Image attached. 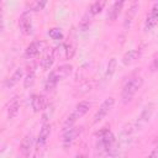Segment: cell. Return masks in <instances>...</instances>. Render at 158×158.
<instances>
[{
    "label": "cell",
    "instance_id": "15",
    "mask_svg": "<svg viewBox=\"0 0 158 158\" xmlns=\"http://www.w3.org/2000/svg\"><path fill=\"white\" fill-rule=\"evenodd\" d=\"M22 75H23V69H22V68H17V69L14 72V74L5 81V86H6V88H12V86H15V85L20 81V79L22 78Z\"/></svg>",
    "mask_w": 158,
    "mask_h": 158
},
{
    "label": "cell",
    "instance_id": "23",
    "mask_svg": "<svg viewBox=\"0 0 158 158\" xmlns=\"http://www.w3.org/2000/svg\"><path fill=\"white\" fill-rule=\"evenodd\" d=\"M48 35H49V37H52L53 40H57V41L63 40V33H62L60 28H51V30L48 31Z\"/></svg>",
    "mask_w": 158,
    "mask_h": 158
},
{
    "label": "cell",
    "instance_id": "8",
    "mask_svg": "<svg viewBox=\"0 0 158 158\" xmlns=\"http://www.w3.org/2000/svg\"><path fill=\"white\" fill-rule=\"evenodd\" d=\"M49 136H51V125L49 123H43L41 130H40V133L37 136V147L43 148L46 146Z\"/></svg>",
    "mask_w": 158,
    "mask_h": 158
},
{
    "label": "cell",
    "instance_id": "16",
    "mask_svg": "<svg viewBox=\"0 0 158 158\" xmlns=\"http://www.w3.org/2000/svg\"><path fill=\"white\" fill-rule=\"evenodd\" d=\"M139 57V51L138 49H130L128 52H126L122 57V63L125 65H130L132 64L137 58Z\"/></svg>",
    "mask_w": 158,
    "mask_h": 158
},
{
    "label": "cell",
    "instance_id": "1",
    "mask_svg": "<svg viewBox=\"0 0 158 158\" xmlns=\"http://www.w3.org/2000/svg\"><path fill=\"white\" fill-rule=\"evenodd\" d=\"M143 84V79L142 77L139 75H135V77H131L123 85L122 88V91H121V100L123 104H127L130 102L133 96L137 94V91L141 89Z\"/></svg>",
    "mask_w": 158,
    "mask_h": 158
},
{
    "label": "cell",
    "instance_id": "4",
    "mask_svg": "<svg viewBox=\"0 0 158 158\" xmlns=\"http://www.w3.org/2000/svg\"><path fill=\"white\" fill-rule=\"evenodd\" d=\"M80 133V130L77 128V127H70L65 131H63V136H62V144L64 148H69L74 141L78 138V135Z\"/></svg>",
    "mask_w": 158,
    "mask_h": 158
},
{
    "label": "cell",
    "instance_id": "20",
    "mask_svg": "<svg viewBox=\"0 0 158 158\" xmlns=\"http://www.w3.org/2000/svg\"><path fill=\"white\" fill-rule=\"evenodd\" d=\"M105 4H106V0H95V1L93 2L91 7H90V11H91L94 15L100 14V12L102 11V9H104Z\"/></svg>",
    "mask_w": 158,
    "mask_h": 158
},
{
    "label": "cell",
    "instance_id": "22",
    "mask_svg": "<svg viewBox=\"0 0 158 158\" xmlns=\"http://www.w3.org/2000/svg\"><path fill=\"white\" fill-rule=\"evenodd\" d=\"M75 54V44L74 42H69L65 44V57L67 59H72Z\"/></svg>",
    "mask_w": 158,
    "mask_h": 158
},
{
    "label": "cell",
    "instance_id": "27",
    "mask_svg": "<svg viewBox=\"0 0 158 158\" xmlns=\"http://www.w3.org/2000/svg\"><path fill=\"white\" fill-rule=\"evenodd\" d=\"M154 68L158 69V59H156V62H154Z\"/></svg>",
    "mask_w": 158,
    "mask_h": 158
},
{
    "label": "cell",
    "instance_id": "12",
    "mask_svg": "<svg viewBox=\"0 0 158 158\" xmlns=\"http://www.w3.org/2000/svg\"><path fill=\"white\" fill-rule=\"evenodd\" d=\"M46 105H47V101H46V98L43 95H40V94L32 95V98H31V106H32L35 112L43 111L46 109Z\"/></svg>",
    "mask_w": 158,
    "mask_h": 158
},
{
    "label": "cell",
    "instance_id": "14",
    "mask_svg": "<svg viewBox=\"0 0 158 158\" xmlns=\"http://www.w3.org/2000/svg\"><path fill=\"white\" fill-rule=\"evenodd\" d=\"M19 110H20V101H19V99L15 96V98H12V99L7 102V106H6L7 117H9L10 120L15 118V117L17 116V114H19Z\"/></svg>",
    "mask_w": 158,
    "mask_h": 158
},
{
    "label": "cell",
    "instance_id": "7",
    "mask_svg": "<svg viewBox=\"0 0 158 158\" xmlns=\"http://www.w3.org/2000/svg\"><path fill=\"white\" fill-rule=\"evenodd\" d=\"M90 106H91V104L89 102V101H86V100H83V101H79L77 105H75V107H74V110L70 112V115L75 118V120H78V118H81L88 111H89V109H90Z\"/></svg>",
    "mask_w": 158,
    "mask_h": 158
},
{
    "label": "cell",
    "instance_id": "2",
    "mask_svg": "<svg viewBox=\"0 0 158 158\" xmlns=\"http://www.w3.org/2000/svg\"><path fill=\"white\" fill-rule=\"evenodd\" d=\"M72 70H73V67H72L70 64H62V65L57 67L56 69H53V70L49 73L47 80H46V84H44L46 90H52V89H54L59 80H62V79H64V78H67V77H69V74L72 73Z\"/></svg>",
    "mask_w": 158,
    "mask_h": 158
},
{
    "label": "cell",
    "instance_id": "25",
    "mask_svg": "<svg viewBox=\"0 0 158 158\" xmlns=\"http://www.w3.org/2000/svg\"><path fill=\"white\" fill-rule=\"evenodd\" d=\"M33 81H35V73L31 72V73H28L25 77V79H23V86L25 88H28V86H31L33 84Z\"/></svg>",
    "mask_w": 158,
    "mask_h": 158
},
{
    "label": "cell",
    "instance_id": "26",
    "mask_svg": "<svg viewBox=\"0 0 158 158\" xmlns=\"http://www.w3.org/2000/svg\"><path fill=\"white\" fill-rule=\"evenodd\" d=\"M149 156H151V157H158V147H157V148H154V149L149 153Z\"/></svg>",
    "mask_w": 158,
    "mask_h": 158
},
{
    "label": "cell",
    "instance_id": "19",
    "mask_svg": "<svg viewBox=\"0 0 158 158\" xmlns=\"http://www.w3.org/2000/svg\"><path fill=\"white\" fill-rule=\"evenodd\" d=\"M116 65H117L116 58H111L107 63V68H106V73H105V80H110V78L112 77V74L116 70Z\"/></svg>",
    "mask_w": 158,
    "mask_h": 158
},
{
    "label": "cell",
    "instance_id": "9",
    "mask_svg": "<svg viewBox=\"0 0 158 158\" xmlns=\"http://www.w3.org/2000/svg\"><path fill=\"white\" fill-rule=\"evenodd\" d=\"M153 111H154V104L153 102L147 104L143 107V110H142V112H141V115H139V117L137 120V126L139 127V126H143L144 123H147L149 121V118L152 117Z\"/></svg>",
    "mask_w": 158,
    "mask_h": 158
},
{
    "label": "cell",
    "instance_id": "11",
    "mask_svg": "<svg viewBox=\"0 0 158 158\" xmlns=\"http://www.w3.org/2000/svg\"><path fill=\"white\" fill-rule=\"evenodd\" d=\"M43 47H44V43L43 42H41V41H33V42H31L27 46V48L25 51V56L27 58H33V57H36L37 54L41 53V51L43 49Z\"/></svg>",
    "mask_w": 158,
    "mask_h": 158
},
{
    "label": "cell",
    "instance_id": "5",
    "mask_svg": "<svg viewBox=\"0 0 158 158\" xmlns=\"http://www.w3.org/2000/svg\"><path fill=\"white\" fill-rule=\"evenodd\" d=\"M19 27H20L21 32L26 36L32 33V20H31V15L28 12H23L19 17Z\"/></svg>",
    "mask_w": 158,
    "mask_h": 158
},
{
    "label": "cell",
    "instance_id": "24",
    "mask_svg": "<svg viewBox=\"0 0 158 158\" xmlns=\"http://www.w3.org/2000/svg\"><path fill=\"white\" fill-rule=\"evenodd\" d=\"M135 12H136V5H133V6L128 10V12H127V15H126V17H125V27H130Z\"/></svg>",
    "mask_w": 158,
    "mask_h": 158
},
{
    "label": "cell",
    "instance_id": "3",
    "mask_svg": "<svg viewBox=\"0 0 158 158\" xmlns=\"http://www.w3.org/2000/svg\"><path fill=\"white\" fill-rule=\"evenodd\" d=\"M114 104H115V99H114L112 96L106 98V99L102 101V104L100 105V107H99V110L96 111V114L94 115V117H93V123H99L102 118H105V116H106V115L110 112V110L112 109Z\"/></svg>",
    "mask_w": 158,
    "mask_h": 158
},
{
    "label": "cell",
    "instance_id": "10",
    "mask_svg": "<svg viewBox=\"0 0 158 158\" xmlns=\"http://www.w3.org/2000/svg\"><path fill=\"white\" fill-rule=\"evenodd\" d=\"M32 147H33V136L31 133H27L22 141H21V144H20V151H21V154L23 157H28L32 152Z\"/></svg>",
    "mask_w": 158,
    "mask_h": 158
},
{
    "label": "cell",
    "instance_id": "17",
    "mask_svg": "<svg viewBox=\"0 0 158 158\" xmlns=\"http://www.w3.org/2000/svg\"><path fill=\"white\" fill-rule=\"evenodd\" d=\"M94 16V14L89 10L84 16H83V19H81V21H80V23H79V28H80V31H86L89 27H90V23H91V17Z\"/></svg>",
    "mask_w": 158,
    "mask_h": 158
},
{
    "label": "cell",
    "instance_id": "21",
    "mask_svg": "<svg viewBox=\"0 0 158 158\" xmlns=\"http://www.w3.org/2000/svg\"><path fill=\"white\" fill-rule=\"evenodd\" d=\"M47 2H48V0H33L30 9H31V11H41L44 9Z\"/></svg>",
    "mask_w": 158,
    "mask_h": 158
},
{
    "label": "cell",
    "instance_id": "6",
    "mask_svg": "<svg viewBox=\"0 0 158 158\" xmlns=\"http://www.w3.org/2000/svg\"><path fill=\"white\" fill-rule=\"evenodd\" d=\"M157 23H158V2H156V4L152 6L151 11L148 12V15H147V17H146V22H144V28H146L147 31H149V30H152Z\"/></svg>",
    "mask_w": 158,
    "mask_h": 158
},
{
    "label": "cell",
    "instance_id": "13",
    "mask_svg": "<svg viewBox=\"0 0 158 158\" xmlns=\"http://www.w3.org/2000/svg\"><path fill=\"white\" fill-rule=\"evenodd\" d=\"M125 1H126V0H115V1H114L112 6L110 7V10H109V12H107V19H109V20L115 21V20L118 17V15H120V12H121L123 5H125Z\"/></svg>",
    "mask_w": 158,
    "mask_h": 158
},
{
    "label": "cell",
    "instance_id": "18",
    "mask_svg": "<svg viewBox=\"0 0 158 158\" xmlns=\"http://www.w3.org/2000/svg\"><path fill=\"white\" fill-rule=\"evenodd\" d=\"M54 51H51L48 54H46V57L42 59V62H41V65H42V69L43 70H48L51 67H52V64L54 63Z\"/></svg>",
    "mask_w": 158,
    "mask_h": 158
}]
</instances>
